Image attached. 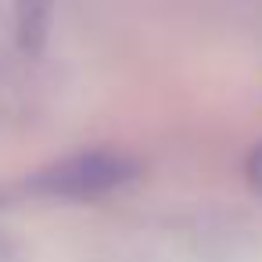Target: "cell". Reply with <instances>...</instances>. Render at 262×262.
<instances>
[{"label":"cell","mask_w":262,"mask_h":262,"mask_svg":"<svg viewBox=\"0 0 262 262\" xmlns=\"http://www.w3.org/2000/svg\"><path fill=\"white\" fill-rule=\"evenodd\" d=\"M140 165L122 155V151H79V155H69L61 162H54L51 169H43L36 176V190L43 194H54V198H72V201H83V198H101L108 190H119L126 187L129 180H137Z\"/></svg>","instance_id":"1"},{"label":"cell","mask_w":262,"mask_h":262,"mask_svg":"<svg viewBox=\"0 0 262 262\" xmlns=\"http://www.w3.org/2000/svg\"><path fill=\"white\" fill-rule=\"evenodd\" d=\"M15 22H18L22 47L36 51L47 29V0H15Z\"/></svg>","instance_id":"2"},{"label":"cell","mask_w":262,"mask_h":262,"mask_svg":"<svg viewBox=\"0 0 262 262\" xmlns=\"http://www.w3.org/2000/svg\"><path fill=\"white\" fill-rule=\"evenodd\" d=\"M248 180H251V187L255 190H262V144L251 151V158H248Z\"/></svg>","instance_id":"3"}]
</instances>
